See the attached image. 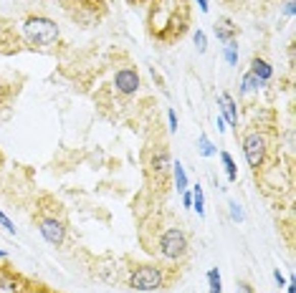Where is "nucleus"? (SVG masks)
Masks as SVG:
<instances>
[{"label":"nucleus","mask_w":296,"mask_h":293,"mask_svg":"<svg viewBox=\"0 0 296 293\" xmlns=\"http://www.w3.org/2000/svg\"><path fill=\"white\" fill-rule=\"evenodd\" d=\"M251 73L258 78V81H268L274 71H271V66L266 64V61H261V58H253V64H251Z\"/></svg>","instance_id":"obj_8"},{"label":"nucleus","mask_w":296,"mask_h":293,"mask_svg":"<svg viewBox=\"0 0 296 293\" xmlns=\"http://www.w3.org/2000/svg\"><path fill=\"white\" fill-rule=\"evenodd\" d=\"M3 255H5V253H3V250H0V258H3Z\"/></svg>","instance_id":"obj_27"},{"label":"nucleus","mask_w":296,"mask_h":293,"mask_svg":"<svg viewBox=\"0 0 296 293\" xmlns=\"http://www.w3.org/2000/svg\"><path fill=\"white\" fill-rule=\"evenodd\" d=\"M170 129H172V132L177 129V116H175V111H170Z\"/></svg>","instance_id":"obj_23"},{"label":"nucleus","mask_w":296,"mask_h":293,"mask_svg":"<svg viewBox=\"0 0 296 293\" xmlns=\"http://www.w3.org/2000/svg\"><path fill=\"white\" fill-rule=\"evenodd\" d=\"M23 31H25V38L33 46H51L59 38V28L48 18H28L25 25H23Z\"/></svg>","instance_id":"obj_1"},{"label":"nucleus","mask_w":296,"mask_h":293,"mask_svg":"<svg viewBox=\"0 0 296 293\" xmlns=\"http://www.w3.org/2000/svg\"><path fill=\"white\" fill-rule=\"evenodd\" d=\"M167 164H170V159H167V154H165V152H159V157H154V159H152V169H154V172H159V174L165 172V167H167Z\"/></svg>","instance_id":"obj_14"},{"label":"nucleus","mask_w":296,"mask_h":293,"mask_svg":"<svg viewBox=\"0 0 296 293\" xmlns=\"http://www.w3.org/2000/svg\"><path fill=\"white\" fill-rule=\"evenodd\" d=\"M235 48H238L235 43H228V48H225V61H228L230 66L238 61V51H235Z\"/></svg>","instance_id":"obj_18"},{"label":"nucleus","mask_w":296,"mask_h":293,"mask_svg":"<svg viewBox=\"0 0 296 293\" xmlns=\"http://www.w3.org/2000/svg\"><path fill=\"white\" fill-rule=\"evenodd\" d=\"M261 83H263V81H258L253 73H246V76H243V91H253V89H258Z\"/></svg>","instance_id":"obj_15"},{"label":"nucleus","mask_w":296,"mask_h":293,"mask_svg":"<svg viewBox=\"0 0 296 293\" xmlns=\"http://www.w3.org/2000/svg\"><path fill=\"white\" fill-rule=\"evenodd\" d=\"M274 278H276V283H279V286H281V283H284V276H281V273H279V271H276V273H274Z\"/></svg>","instance_id":"obj_25"},{"label":"nucleus","mask_w":296,"mask_h":293,"mask_svg":"<svg viewBox=\"0 0 296 293\" xmlns=\"http://www.w3.org/2000/svg\"><path fill=\"white\" fill-rule=\"evenodd\" d=\"M193 205H195L198 215H205V200H203V190H200V185H198L195 192H193Z\"/></svg>","instance_id":"obj_13"},{"label":"nucleus","mask_w":296,"mask_h":293,"mask_svg":"<svg viewBox=\"0 0 296 293\" xmlns=\"http://www.w3.org/2000/svg\"><path fill=\"white\" fill-rule=\"evenodd\" d=\"M243 152H246V159L253 169H258L263 164V157H266V139L261 134H248L243 139Z\"/></svg>","instance_id":"obj_4"},{"label":"nucleus","mask_w":296,"mask_h":293,"mask_svg":"<svg viewBox=\"0 0 296 293\" xmlns=\"http://www.w3.org/2000/svg\"><path fill=\"white\" fill-rule=\"evenodd\" d=\"M221 109H223V114L228 116V122L235 127V122H238V116H235V104H233V99H230L228 94H221Z\"/></svg>","instance_id":"obj_9"},{"label":"nucleus","mask_w":296,"mask_h":293,"mask_svg":"<svg viewBox=\"0 0 296 293\" xmlns=\"http://www.w3.org/2000/svg\"><path fill=\"white\" fill-rule=\"evenodd\" d=\"M129 286L134 291H154V288L162 286V271L154 268V266H142V268H137L132 273Z\"/></svg>","instance_id":"obj_3"},{"label":"nucleus","mask_w":296,"mask_h":293,"mask_svg":"<svg viewBox=\"0 0 296 293\" xmlns=\"http://www.w3.org/2000/svg\"><path fill=\"white\" fill-rule=\"evenodd\" d=\"M0 225H3V227H5L8 232H15V227H13V222H10V220H8V218H5V215H3V210H0Z\"/></svg>","instance_id":"obj_20"},{"label":"nucleus","mask_w":296,"mask_h":293,"mask_svg":"<svg viewBox=\"0 0 296 293\" xmlns=\"http://www.w3.org/2000/svg\"><path fill=\"white\" fill-rule=\"evenodd\" d=\"M172 167H175V169H172V172H175V185H177V190H180V192H185V187H187L185 169H182V164H180V162H175Z\"/></svg>","instance_id":"obj_11"},{"label":"nucleus","mask_w":296,"mask_h":293,"mask_svg":"<svg viewBox=\"0 0 296 293\" xmlns=\"http://www.w3.org/2000/svg\"><path fill=\"white\" fill-rule=\"evenodd\" d=\"M198 144H200V154H203V157H213V154H216V146L210 144V139H208L205 134L200 137V142H198Z\"/></svg>","instance_id":"obj_16"},{"label":"nucleus","mask_w":296,"mask_h":293,"mask_svg":"<svg viewBox=\"0 0 296 293\" xmlns=\"http://www.w3.org/2000/svg\"><path fill=\"white\" fill-rule=\"evenodd\" d=\"M15 291H18L15 281H13V278H5V276H0V293H15Z\"/></svg>","instance_id":"obj_17"},{"label":"nucleus","mask_w":296,"mask_h":293,"mask_svg":"<svg viewBox=\"0 0 296 293\" xmlns=\"http://www.w3.org/2000/svg\"><path fill=\"white\" fill-rule=\"evenodd\" d=\"M208 283H210V293H221V273H218V268L208 271Z\"/></svg>","instance_id":"obj_12"},{"label":"nucleus","mask_w":296,"mask_h":293,"mask_svg":"<svg viewBox=\"0 0 296 293\" xmlns=\"http://www.w3.org/2000/svg\"><path fill=\"white\" fill-rule=\"evenodd\" d=\"M286 288H289V293H296V288H294V283H289V286H286Z\"/></svg>","instance_id":"obj_26"},{"label":"nucleus","mask_w":296,"mask_h":293,"mask_svg":"<svg viewBox=\"0 0 296 293\" xmlns=\"http://www.w3.org/2000/svg\"><path fill=\"white\" fill-rule=\"evenodd\" d=\"M235 293H253V288H251L248 283H243V281H240V283H238V291H235Z\"/></svg>","instance_id":"obj_22"},{"label":"nucleus","mask_w":296,"mask_h":293,"mask_svg":"<svg viewBox=\"0 0 296 293\" xmlns=\"http://www.w3.org/2000/svg\"><path fill=\"white\" fill-rule=\"evenodd\" d=\"M182 205H185V208H190V205H193V195H187V192H185V197H182Z\"/></svg>","instance_id":"obj_24"},{"label":"nucleus","mask_w":296,"mask_h":293,"mask_svg":"<svg viewBox=\"0 0 296 293\" xmlns=\"http://www.w3.org/2000/svg\"><path fill=\"white\" fill-rule=\"evenodd\" d=\"M41 235H43L51 245H61V243H64V225L53 218L41 220Z\"/></svg>","instance_id":"obj_5"},{"label":"nucleus","mask_w":296,"mask_h":293,"mask_svg":"<svg viewBox=\"0 0 296 293\" xmlns=\"http://www.w3.org/2000/svg\"><path fill=\"white\" fill-rule=\"evenodd\" d=\"M230 215H233V220H238V222L243 220V213H240V208L235 202H230Z\"/></svg>","instance_id":"obj_21"},{"label":"nucleus","mask_w":296,"mask_h":293,"mask_svg":"<svg viewBox=\"0 0 296 293\" xmlns=\"http://www.w3.org/2000/svg\"><path fill=\"white\" fill-rule=\"evenodd\" d=\"M235 33H238V25H233L230 18H218V20H216V36H218V41L233 43Z\"/></svg>","instance_id":"obj_7"},{"label":"nucleus","mask_w":296,"mask_h":293,"mask_svg":"<svg viewBox=\"0 0 296 293\" xmlns=\"http://www.w3.org/2000/svg\"><path fill=\"white\" fill-rule=\"evenodd\" d=\"M221 159H223V164H225L228 180H230V182H235V180H238V169H235V162H233V157H230L228 152H223V154H221Z\"/></svg>","instance_id":"obj_10"},{"label":"nucleus","mask_w":296,"mask_h":293,"mask_svg":"<svg viewBox=\"0 0 296 293\" xmlns=\"http://www.w3.org/2000/svg\"><path fill=\"white\" fill-rule=\"evenodd\" d=\"M114 83H117V89L122 94H134L140 89V76H137V71H132V69H122V71H117V76H114Z\"/></svg>","instance_id":"obj_6"},{"label":"nucleus","mask_w":296,"mask_h":293,"mask_svg":"<svg viewBox=\"0 0 296 293\" xmlns=\"http://www.w3.org/2000/svg\"><path fill=\"white\" fill-rule=\"evenodd\" d=\"M195 46H198V51H200V53L208 48V46H205V33H200V31L195 33Z\"/></svg>","instance_id":"obj_19"},{"label":"nucleus","mask_w":296,"mask_h":293,"mask_svg":"<svg viewBox=\"0 0 296 293\" xmlns=\"http://www.w3.org/2000/svg\"><path fill=\"white\" fill-rule=\"evenodd\" d=\"M187 250V238L180 227H170L162 238H159V253L165 258H182Z\"/></svg>","instance_id":"obj_2"}]
</instances>
